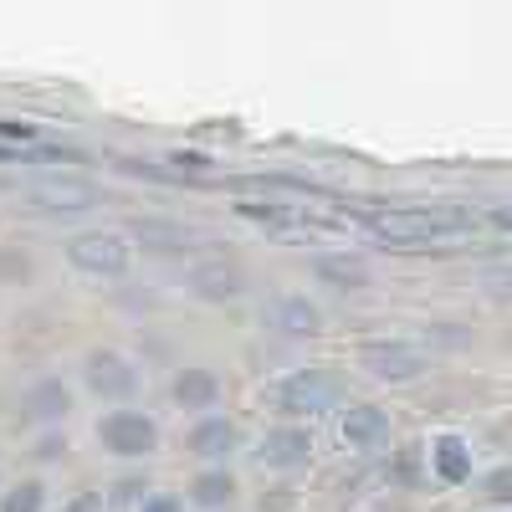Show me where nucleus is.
<instances>
[{
	"instance_id": "obj_20",
	"label": "nucleus",
	"mask_w": 512,
	"mask_h": 512,
	"mask_svg": "<svg viewBox=\"0 0 512 512\" xmlns=\"http://www.w3.org/2000/svg\"><path fill=\"white\" fill-rule=\"evenodd\" d=\"M67 451H72L67 431H36V441H31V461H41V466L67 461Z\"/></svg>"
},
{
	"instance_id": "obj_9",
	"label": "nucleus",
	"mask_w": 512,
	"mask_h": 512,
	"mask_svg": "<svg viewBox=\"0 0 512 512\" xmlns=\"http://www.w3.org/2000/svg\"><path fill=\"white\" fill-rule=\"evenodd\" d=\"M251 287L246 267L231 262V256H200V262L185 267V292L195 303H210V308H226V303H241Z\"/></svg>"
},
{
	"instance_id": "obj_7",
	"label": "nucleus",
	"mask_w": 512,
	"mask_h": 512,
	"mask_svg": "<svg viewBox=\"0 0 512 512\" xmlns=\"http://www.w3.org/2000/svg\"><path fill=\"white\" fill-rule=\"evenodd\" d=\"M359 369L379 384H410L420 379L425 369H431V354H425L415 338H369V344H359Z\"/></svg>"
},
{
	"instance_id": "obj_6",
	"label": "nucleus",
	"mask_w": 512,
	"mask_h": 512,
	"mask_svg": "<svg viewBox=\"0 0 512 512\" xmlns=\"http://www.w3.org/2000/svg\"><path fill=\"white\" fill-rule=\"evenodd\" d=\"M313 425H297V420H277L267 425L262 436H256L251 446V466L256 472H267V477H292V472H308L313 466Z\"/></svg>"
},
{
	"instance_id": "obj_16",
	"label": "nucleus",
	"mask_w": 512,
	"mask_h": 512,
	"mask_svg": "<svg viewBox=\"0 0 512 512\" xmlns=\"http://www.w3.org/2000/svg\"><path fill=\"white\" fill-rule=\"evenodd\" d=\"M236 492H241V482H236L231 466H200V472L190 477V487H185V502L195 512H231Z\"/></svg>"
},
{
	"instance_id": "obj_23",
	"label": "nucleus",
	"mask_w": 512,
	"mask_h": 512,
	"mask_svg": "<svg viewBox=\"0 0 512 512\" xmlns=\"http://www.w3.org/2000/svg\"><path fill=\"white\" fill-rule=\"evenodd\" d=\"M0 139H6V144H36V128H31V123H11V118H0Z\"/></svg>"
},
{
	"instance_id": "obj_2",
	"label": "nucleus",
	"mask_w": 512,
	"mask_h": 512,
	"mask_svg": "<svg viewBox=\"0 0 512 512\" xmlns=\"http://www.w3.org/2000/svg\"><path fill=\"white\" fill-rule=\"evenodd\" d=\"M272 405L287 420H318V415H338L349 405V379L338 374L333 364H303V369H287L272 384Z\"/></svg>"
},
{
	"instance_id": "obj_17",
	"label": "nucleus",
	"mask_w": 512,
	"mask_h": 512,
	"mask_svg": "<svg viewBox=\"0 0 512 512\" xmlns=\"http://www.w3.org/2000/svg\"><path fill=\"white\" fill-rule=\"evenodd\" d=\"M134 246H144V251H154V256H180V251H190L200 236L190 231V226H180V221H139L134 231Z\"/></svg>"
},
{
	"instance_id": "obj_11",
	"label": "nucleus",
	"mask_w": 512,
	"mask_h": 512,
	"mask_svg": "<svg viewBox=\"0 0 512 512\" xmlns=\"http://www.w3.org/2000/svg\"><path fill=\"white\" fill-rule=\"evenodd\" d=\"M333 431H338V446H344V451L374 456V451H384V446H390L395 425H390V410H379V405H369V400H354V405H344V410H338Z\"/></svg>"
},
{
	"instance_id": "obj_26",
	"label": "nucleus",
	"mask_w": 512,
	"mask_h": 512,
	"mask_svg": "<svg viewBox=\"0 0 512 512\" xmlns=\"http://www.w3.org/2000/svg\"><path fill=\"white\" fill-rule=\"evenodd\" d=\"M0 492H6V487H0Z\"/></svg>"
},
{
	"instance_id": "obj_19",
	"label": "nucleus",
	"mask_w": 512,
	"mask_h": 512,
	"mask_svg": "<svg viewBox=\"0 0 512 512\" xmlns=\"http://www.w3.org/2000/svg\"><path fill=\"white\" fill-rule=\"evenodd\" d=\"M0 512H47V482L41 477H21L0 492Z\"/></svg>"
},
{
	"instance_id": "obj_13",
	"label": "nucleus",
	"mask_w": 512,
	"mask_h": 512,
	"mask_svg": "<svg viewBox=\"0 0 512 512\" xmlns=\"http://www.w3.org/2000/svg\"><path fill=\"white\" fill-rule=\"evenodd\" d=\"M241 451V425L231 415H200L185 431V456H195L200 466H226Z\"/></svg>"
},
{
	"instance_id": "obj_12",
	"label": "nucleus",
	"mask_w": 512,
	"mask_h": 512,
	"mask_svg": "<svg viewBox=\"0 0 512 512\" xmlns=\"http://www.w3.org/2000/svg\"><path fill=\"white\" fill-rule=\"evenodd\" d=\"M72 415V384L62 374H41L36 384H26L21 395V420L31 431H62Z\"/></svg>"
},
{
	"instance_id": "obj_5",
	"label": "nucleus",
	"mask_w": 512,
	"mask_h": 512,
	"mask_svg": "<svg viewBox=\"0 0 512 512\" xmlns=\"http://www.w3.org/2000/svg\"><path fill=\"white\" fill-rule=\"evenodd\" d=\"M82 390L118 410V405H128L144 390V369H139L134 354H123L113 344H98V349L82 354Z\"/></svg>"
},
{
	"instance_id": "obj_4",
	"label": "nucleus",
	"mask_w": 512,
	"mask_h": 512,
	"mask_svg": "<svg viewBox=\"0 0 512 512\" xmlns=\"http://www.w3.org/2000/svg\"><path fill=\"white\" fill-rule=\"evenodd\" d=\"M93 441L113 456V461H149L159 446H164V431L149 410H134V405H118V410H103L93 420Z\"/></svg>"
},
{
	"instance_id": "obj_3",
	"label": "nucleus",
	"mask_w": 512,
	"mask_h": 512,
	"mask_svg": "<svg viewBox=\"0 0 512 512\" xmlns=\"http://www.w3.org/2000/svg\"><path fill=\"white\" fill-rule=\"evenodd\" d=\"M62 256L77 277H93V282H113L134 267V236L118 231V226H98V231H77L62 241Z\"/></svg>"
},
{
	"instance_id": "obj_18",
	"label": "nucleus",
	"mask_w": 512,
	"mask_h": 512,
	"mask_svg": "<svg viewBox=\"0 0 512 512\" xmlns=\"http://www.w3.org/2000/svg\"><path fill=\"white\" fill-rule=\"evenodd\" d=\"M313 277L338 287V292H364L369 287V267L359 262V256L338 251V256H313Z\"/></svg>"
},
{
	"instance_id": "obj_25",
	"label": "nucleus",
	"mask_w": 512,
	"mask_h": 512,
	"mask_svg": "<svg viewBox=\"0 0 512 512\" xmlns=\"http://www.w3.org/2000/svg\"><path fill=\"white\" fill-rule=\"evenodd\" d=\"M502 512H512V507H502Z\"/></svg>"
},
{
	"instance_id": "obj_21",
	"label": "nucleus",
	"mask_w": 512,
	"mask_h": 512,
	"mask_svg": "<svg viewBox=\"0 0 512 512\" xmlns=\"http://www.w3.org/2000/svg\"><path fill=\"white\" fill-rule=\"evenodd\" d=\"M482 497H487V502H497V512H502V507H512V466H497V472H487V477H482Z\"/></svg>"
},
{
	"instance_id": "obj_14",
	"label": "nucleus",
	"mask_w": 512,
	"mask_h": 512,
	"mask_svg": "<svg viewBox=\"0 0 512 512\" xmlns=\"http://www.w3.org/2000/svg\"><path fill=\"white\" fill-rule=\"evenodd\" d=\"M221 395H226L221 374L205 369V364H185V369H175V379H169V400H175V410H190L195 420L200 415H216Z\"/></svg>"
},
{
	"instance_id": "obj_8",
	"label": "nucleus",
	"mask_w": 512,
	"mask_h": 512,
	"mask_svg": "<svg viewBox=\"0 0 512 512\" xmlns=\"http://www.w3.org/2000/svg\"><path fill=\"white\" fill-rule=\"evenodd\" d=\"M21 200L36 216H82V210L103 205V190L93 180H77V175H41L21 190Z\"/></svg>"
},
{
	"instance_id": "obj_10",
	"label": "nucleus",
	"mask_w": 512,
	"mask_h": 512,
	"mask_svg": "<svg viewBox=\"0 0 512 512\" xmlns=\"http://www.w3.org/2000/svg\"><path fill=\"white\" fill-rule=\"evenodd\" d=\"M262 328L277 338H292V344H308V338L323 333V308L308 292H277L262 303Z\"/></svg>"
},
{
	"instance_id": "obj_24",
	"label": "nucleus",
	"mask_w": 512,
	"mask_h": 512,
	"mask_svg": "<svg viewBox=\"0 0 512 512\" xmlns=\"http://www.w3.org/2000/svg\"><path fill=\"white\" fill-rule=\"evenodd\" d=\"M62 512H108V507H103V492H77Z\"/></svg>"
},
{
	"instance_id": "obj_1",
	"label": "nucleus",
	"mask_w": 512,
	"mask_h": 512,
	"mask_svg": "<svg viewBox=\"0 0 512 512\" xmlns=\"http://www.w3.org/2000/svg\"><path fill=\"white\" fill-rule=\"evenodd\" d=\"M364 231L390 251H451L477 236V216L456 205H395L369 210Z\"/></svg>"
},
{
	"instance_id": "obj_22",
	"label": "nucleus",
	"mask_w": 512,
	"mask_h": 512,
	"mask_svg": "<svg viewBox=\"0 0 512 512\" xmlns=\"http://www.w3.org/2000/svg\"><path fill=\"white\" fill-rule=\"evenodd\" d=\"M134 512H185V497H175V492H149Z\"/></svg>"
},
{
	"instance_id": "obj_15",
	"label": "nucleus",
	"mask_w": 512,
	"mask_h": 512,
	"mask_svg": "<svg viewBox=\"0 0 512 512\" xmlns=\"http://www.w3.org/2000/svg\"><path fill=\"white\" fill-rule=\"evenodd\" d=\"M431 472L441 487H466L477 472V456H472V441L456 436V431H441L431 436Z\"/></svg>"
}]
</instances>
